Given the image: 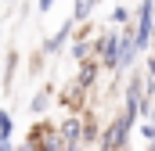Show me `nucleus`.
Masks as SVG:
<instances>
[{"instance_id": "1", "label": "nucleus", "mask_w": 155, "mask_h": 151, "mask_svg": "<svg viewBox=\"0 0 155 151\" xmlns=\"http://www.w3.org/2000/svg\"><path fill=\"white\" fill-rule=\"evenodd\" d=\"M130 126H134V122H130L126 115H119L116 122L105 130V137H101V151H123V148H126V133H130Z\"/></svg>"}, {"instance_id": "2", "label": "nucleus", "mask_w": 155, "mask_h": 151, "mask_svg": "<svg viewBox=\"0 0 155 151\" xmlns=\"http://www.w3.org/2000/svg\"><path fill=\"white\" fill-rule=\"evenodd\" d=\"M152 11H155V0H144L141 11H137V29H134V36H137V50H144L148 40H152Z\"/></svg>"}, {"instance_id": "3", "label": "nucleus", "mask_w": 155, "mask_h": 151, "mask_svg": "<svg viewBox=\"0 0 155 151\" xmlns=\"http://www.w3.org/2000/svg\"><path fill=\"white\" fill-rule=\"evenodd\" d=\"M134 58H137V36H134V29H126V33L119 36V50H116V69H126V65H134Z\"/></svg>"}, {"instance_id": "4", "label": "nucleus", "mask_w": 155, "mask_h": 151, "mask_svg": "<svg viewBox=\"0 0 155 151\" xmlns=\"http://www.w3.org/2000/svg\"><path fill=\"white\" fill-rule=\"evenodd\" d=\"M97 50H101V61L116 69V50H119V36H116V33L101 36V43H97Z\"/></svg>"}, {"instance_id": "5", "label": "nucleus", "mask_w": 155, "mask_h": 151, "mask_svg": "<svg viewBox=\"0 0 155 151\" xmlns=\"http://www.w3.org/2000/svg\"><path fill=\"white\" fill-rule=\"evenodd\" d=\"M61 137H65L69 144H79V140H83V126H79L76 115H69V119L61 122Z\"/></svg>"}, {"instance_id": "6", "label": "nucleus", "mask_w": 155, "mask_h": 151, "mask_svg": "<svg viewBox=\"0 0 155 151\" xmlns=\"http://www.w3.org/2000/svg\"><path fill=\"white\" fill-rule=\"evenodd\" d=\"M69 33H72V22H65V25H61V29H58V33H54V36L47 40V43H43V47H47V50H58V47H61V43H65V40H69Z\"/></svg>"}, {"instance_id": "7", "label": "nucleus", "mask_w": 155, "mask_h": 151, "mask_svg": "<svg viewBox=\"0 0 155 151\" xmlns=\"http://www.w3.org/2000/svg\"><path fill=\"white\" fill-rule=\"evenodd\" d=\"M94 4L97 0H76V11H72V22H83L90 11H94Z\"/></svg>"}, {"instance_id": "8", "label": "nucleus", "mask_w": 155, "mask_h": 151, "mask_svg": "<svg viewBox=\"0 0 155 151\" xmlns=\"http://www.w3.org/2000/svg\"><path fill=\"white\" fill-rule=\"evenodd\" d=\"M94 72H97V65H94V61H83V72H79V86H83V90L94 83Z\"/></svg>"}, {"instance_id": "9", "label": "nucleus", "mask_w": 155, "mask_h": 151, "mask_svg": "<svg viewBox=\"0 0 155 151\" xmlns=\"http://www.w3.org/2000/svg\"><path fill=\"white\" fill-rule=\"evenodd\" d=\"M0 133H4V137L11 133V115H7V112H0Z\"/></svg>"}, {"instance_id": "10", "label": "nucleus", "mask_w": 155, "mask_h": 151, "mask_svg": "<svg viewBox=\"0 0 155 151\" xmlns=\"http://www.w3.org/2000/svg\"><path fill=\"white\" fill-rule=\"evenodd\" d=\"M43 108H47V94H36L33 97V112H43Z\"/></svg>"}, {"instance_id": "11", "label": "nucleus", "mask_w": 155, "mask_h": 151, "mask_svg": "<svg viewBox=\"0 0 155 151\" xmlns=\"http://www.w3.org/2000/svg\"><path fill=\"white\" fill-rule=\"evenodd\" d=\"M112 22H126V7H116L112 11Z\"/></svg>"}, {"instance_id": "12", "label": "nucleus", "mask_w": 155, "mask_h": 151, "mask_svg": "<svg viewBox=\"0 0 155 151\" xmlns=\"http://www.w3.org/2000/svg\"><path fill=\"white\" fill-rule=\"evenodd\" d=\"M0 151H15V148H11V140H7L4 133H0Z\"/></svg>"}, {"instance_id": "13", "label": "nucleus", "mask_w": 155, "mask_h": 151, "mask_svg": "<svg viewBox=\"0 0 155 151\" xmlns=\"http://www.w3.org/2000/svg\"><path fill=\"white\" fill-rule=\"evenodd\" d=\"M51 4H54V0H40V14H43V11H51Z\"/></svg>"}]
</instances>
